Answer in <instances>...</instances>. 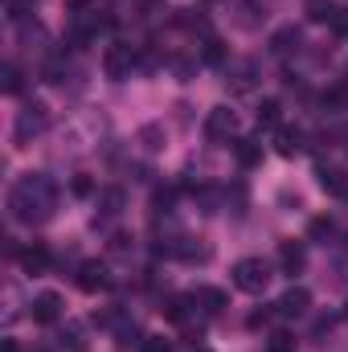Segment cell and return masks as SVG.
Returning <instances> with one entry per match:
<instances>
[{
    "label": "cell",
    "mask_w": 348,
    "mask_h": 352,
    "mask_svg": "<svg viewBox=\"0 0 348 352\" xmlns=\"http://www.w3.org/2000/svg\"><path fill=\"white\" fill-rule=\"evenodd\" d=\"M54 201H58V192H54V180L45 173L21 176V180L8 188V209H12V217L25 221V226L45 221V217L54 213Z\"/></svg>",
    "instance_id": "cell-1"
},
{
    "label": "cell",
    "mask_w": 348,
    "mask_h": 352,
    "mask_svg": "<svg viewBox=\"0 0 348 352\" xmlns=\"http://www.w3.org/2000/svg\"><path fill=\"white\" fill-rule=\"evenodd\" d=\"M234 287L246 291V295H262V291L270 287V263H262V258H242V263H234Z\"/></svg>",
    "instance_id": "cell-2"
},
{
    "label": "cell",
    "mask_w": 348,
    "mask_h": 352,
    "mask_svg": "<svg viewBox=\"0 0 348 352\" xmlns=\"http://www.w3.org/2000/svg\"><path fill=\"white\" fill-rule=\"evenodd\" d=\"M131 66H135L131 45H111V50L102 54V70H107V78H115V82H123V78L131 74Z\"/></svg>",
    "instance_id": "cell-3"
},
{
    "label": "cell",
    "mask_w": 348,
    "mask_h": 352,
    "mask_svg": "<svg viewBox=\"0 0 348 352\" xmlns=\"http://www.w3.org/2000/svg\"><path fill=\"white\" fill-rule=\"evenodd\" d=\"M45 123H50V115H45V107H41V102H33V107H25V111L17 115V140L25 144L29 135H37V131H45Z\"/></svg>",
    "instance_id": "cell-4"
},
{
    "label": "cell",
    "mask_w": 348,
    "mask_h": 352,
    "mask_svg": "<svg viewBox=\"0 0 348 352\" xmlns=\"http://www.w3.org/2000/svg\"><path fill=\"white\" fill-rule=\"evenodd\" d=\"M234 127H238V115H234L230 107H213L209 119H205V135H209V140H230Z\"/></svg>",
    "instance_id": "cell-5"
},
{
    "label": "cell",
    "mask_w": 348,
    "mask_h": 352,
    "mask_svg": "<svg viewBox=\"0 0 348 352\" xmlns=\"http://www.w3.org/2000/svg\"><path fill=\"white\" fill-rule=\"evenodd\" d=\"M58 320H62V295H54V291H41V295L33 299V324L50 328V324H58Z\"/></svg>",
    "instance_id": "cell-6"
},
{
    "label": "cell",
    "mask_w": 348,
    "mask_h": 352,
    "mask_svg": "<svg viewBox=\"0 0 348 352\" xmlns=\"http://www.w3.org/2000/svg\"><path fill=\"white\" fill-rule=\"evenodd\" d=\"M78 287H83L87 295L107 291V287H111V274H107V266L94 263V258H90V263H83V266H78Z\"/></svg>",
    "instance_id": "cell-7"
},
{
    "label": "cell",
    "mask_w": 348,
    "mask_h": 352,
    "mask_svg": "<svg viewBox=\"0 0 348 352\" xmlns=\"http://www.w3.org/2000/svg\"><path fill=\"white\" fill-rule=\"evenodd\" d=\"M173 254L180 263H209V258H213V246H209L205 238H180L173 246Z\"/></svg>",
    "instance_id": "cell-8"
},
{
    "label": "cell",
    "mask_w": 348,
    "mask_h": 352,
    "mask_svg": "<svg viewBox=\"0 0 348 352\" xmlns=\"http://www.w3.org/2000/svg\"><path fill=\"white\" fill-rule=\"evenodd\" d=\"M279 266H283V274H299L307 266L303 242H279Z\"/></svg>",
    "instance_id": "cell-9"
},
{
    "label": "cell",
    "mask_w": 348,
    "mask_h": 352,
    "mask_svg": "<svg viewBox=\"0 0 348 352\" xmlns=\"http://www.w3.org/2000/svg\"><path fill=\"white\" fill-rule=\"evenodd\" d=\"M345 12L348 8H340V4H332V0H307V16L316 21V25H340L345 21Z\"/></svg>",
    "instance_id": "cell-10"
},
{
    "label": "cell",
    "mask_w": 348,
    "mask_h": 352,
    "mask_svg": "<svg viewBox=\"0 0 348 352\" xmlns=\"http://www.w3.org/2000/svg\"><path fill=\"white\" fill-rule=\"evenodd\" d=\"M21 266H25L29 274H41V270L50 266V246H45V242H29V246L21 250Z\"/></svg>",
    "instance_id": "cell-11"
},
{
    "label": "cell",
    "mask_w": 348,
    "mask_h": 352,
    "mask_svg": "<svg viewBox=\"0 0 348 352\" xmlns=\"http://www.w3.org/2000/svg\"><path fill=\"white\" fill-rule=\"evenodd\" d=\"M307 303H312V295H307L303 287H291L274 307H279V316H303V311H307Z\"/></svg>",
    "instance_id": "cell-12"
},
{
    "label": "cell",
    "mask_w": 348,
    "mask_h": 352,
    "mask_svg": "<svg viewBox=\"0 0 348 352\" xmlns=\"http://www.w3.org/2000/svg\"><path fill=\"white\" fill-rule=\"evenodd\" d=\"M274 152H279V156H299V152H303V131L279 127V135H274Z\"/></svg>",
    "instance_id": "cell-13"
},
{
    "label": "cell",
    "mask_w": 348,
    "mask_h": 352,
    "mask_svg": "<svg viewBox=\"0 0 348 352\" xmlns=\"http://www.w3.org/2000/svg\"><path fill=\"white\" fill-rule=\"evenodd\" d=\"M320 184H324V192H332V197H340V201H348V176L340 173V168H320Z\"/></svg>",
    "instance_id": "cell-14"
},
{
    "label": "cell",
    "mask_w": 348,
    "mask_h": 352,
    "mask_svg": "<svg viewBox=\"0 0 348 352\" xmlns=\"http://www.w3.org/2000/svg\"><path fill=\"white\" fill-rule=\"evenodd\" d=\"M234 156H238L242 168H254V164L262 160V148L254 144V140H234Z\"/></svg>",
    "instance_id": "cell-15"
},
{
    "label": "cell",
    "mask_w": 348,
    "mask_h": 352,
    "mask_svg": "<svg viewBox=\"0 0 348 352\" xmlns=\"http://www.w3.org/2000/svg\"><path fill=\"white\" fill-rule=\"evenodd\" d=\"M188 303H193V295H173V299H168L160 311H164L173 324H184V320H188Z\"/></svg>",
    "instance_id": "cell-16"
},
{
    "label": "cell",
    "mask_w": 348,
    "mask_h": 352,
    "mask_svg": "<svg viewBox=\"0 0 348 352\" xmlns=\"http://www.w3.org/2000/svg\"><path fill=\"white\" fill-rule=\"evenodd\" d=\"M279 119H283V107H279V98H262V107H259V127H279Z\"/></svg>",
    "instance_id": "cell-17"
},
{
    "label": "cell",
    "mask_w": 348,
    "mask_h": 352,
    "mask_svg": "<svg viewBox=\"0 0 348 352\" xmlns=\"http://www.w3.org/2000/svg\"><path fill=\"white\" fill-rule=\"evenodd\" d=\"M193 303H209V311H217V307H226V291H217V287H201V291L193 295Z\"/></svg>",
    "instance_id": "cell-18"
},
{
    "label": "cell",
    "mask_w": 348,
    "mask_h": 352,
    "mask_svg": "<svg viewBox=\"0 0 348 352\" xmlns=\"http://www.w3.org/2000/svg\"><path fill=\"white\" fill-rule=\"evenodd\" d=\"M324 107H328V111H345V107H348V87L324 90Z\"/></svg>",
    "instance_id": "cell-19"
},
{
    "label": "cell",
    "mask_w": 348,
    "mask_h": 352,
    "mask_svg": "<svg viewBox=\"0 0 348 352\" xmlns=\"http://www.w3.org/2000/svg\"><path fill=\"white\" fill-rule=\"evenodd\" d=\"M291 41L299 45V33H295V29H283V33H274V41H270V50H274V54H287V50H291Z\"/></svg>",
    "instance_id": "cell-20"
},
{
    "label": "cell",
    "mask_w": 348,
    "mask_h": 352,
    "mask_svg": "<svg viewBox=\"0 0 348 352\" xmlns=\"http://www.w3.org/2000/svg\"><path fill=\"white\" fill-rule=\"evenodd\" d=\"M4 94H21V70L17 66H4V82H0Z\"/></svg>",
    "instance_id": "cell-21"
},
{
    "label": "cell",
    "mask_w": 348,
    "mask_h": 352,
    "mask_svg": "<svg viewBox=\"0 0 348 352\" xmlns=\"http://www.w3.org/2000/svg\"><path fill=\"white\" fill-rule=\"evenodd\" d=\"M205 62H209V66L226 62V50H221V41H217V37H209V41H205Z\"/></svg>",
    "instance_id": "cell-22"
},
{
    "label": "cell",
    "mask_w": 348,
    "mask_h": 352,
    "mask_svg": "<svg viewBox=\"0 0 348 352\" xmlns=\"http://www.w3.org/2000/svg\"><path fill=\"white\" fill-rule=\"evenodd\" d=\"M140 352H168V340H164V336H144Z\"/></svg>",
    "instance_id": "cell-23"
},
{
    "label": "cell",
    "mask_w": 348,
    "mask_h": 352,
    "mask_svg": "<svg viewBox=\"0 0 348 352\" xmlns=\"http://www.w3.org/2000/svg\"><path fill=\"white\" fill-rule=\"evenodd\" d=\"M70 188H74V197H90V192H94V180H90V176H74Z\"/></svg>",
    "instance_id": "cell-24"
},
{
    "label": "cell",
    "mask_w": 348,
    "mask_h": 352,
    "mask_svg": "<svg viewBox=\"0 0 348 352\" xmlns=\"http://www.w3.org/2000/svg\"><path fill=\"white\" fill-rule=\"evenodd\" d=\"M307 234H312V238H328V234H332V221H328V217H316Z\"/></svg>",
    "instance_id": "cell-25"
},
{
    "label": "cell",
    "mask_w": 348,
    "mask_h": 352,
    "mask_svg": "<svg viewBox=\"0 0 348 352\" xmlns=\"http://www.w3.org/2000/svg\"><path fill=\"white\" fill-rule=\"evenodd\" d=\"M8 16L12 21H25L29 16V0H8Z\"/></svg>",
    "instance_id": "cell-26"
},
{
    "label": "cell",
    "mask_w": 348,
    "mask_h": 352,
    "mask_svg": "<svg viewBox=\"0 0 348 352\" xmlns=\"http://www.w3.org/2000/svg\"><path fill=\"white\" fill-rule=\"evenodd\" d=\"M270 352H291V336L287 332H274L270 336Z\"/></svg>",
    "instance_id": "cell-27"
},
{
    "label": "cell",
    "mask_w": 348,
    "mask_h": 352,
    "mask_svg": "<svg viewBox=\"0 0 348 352\" xmlns=\"http://www.w3.org/2000/svg\"><path fill=\"white\" fill-rule=\"evenodd\" d=\"M4 352H21V344L17 340H4Z\"/></svg>",
    "instance_id": "cell-28"
},
{
    "label": "cell",
    "mask_w": 348,
    "mask_h": 352,
    "mask_svg": "<svg viewBox=\"0 0 348 352\" xmlns=\"http://www.w3.org/2000/svg\"><path fill=\"white\" fill-rule=\"evenodd\" d=\"M345 320H348V303H345Z\"/></svg>",
    "instance_id": "cell-29"
}]
</instances>
